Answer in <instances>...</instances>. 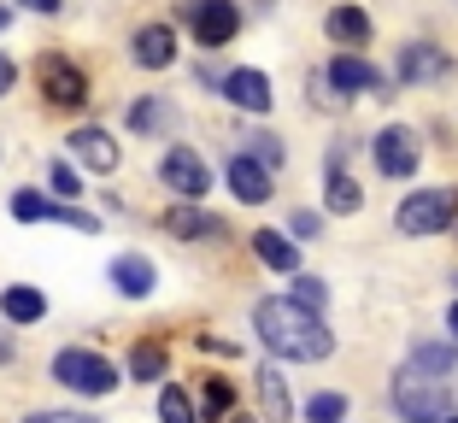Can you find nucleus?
<instances>
[{
    "label": "nucleus",
    "instance_id": "obj_35",
    "mask_svg": "<svg viewBox=\"0 0 458 423\" xmlns=\"http://www.w3.org/2000/svg\"><path fill=\"white\" fill-rule=\"evenodd\" d=\"M30 13H59V0H24Z\"/></svg>",
    "mask_w": 458,
    "mask_h": 423
},
{
    "label": "nucleus",
    "instance_id": "obj_4",
    "mask_svg": "<svg viewBox=\"0 0 458 423\" xmlns=\"http://www.w3.org/2000/svg\"><path fill=\"white\" fill-rule=\"evenodd\" d=\"M54 376L71 394H112V388H118V370L100 353H89V347H65V353L54 359Z\"/></svg>",
    "mask_w": 458,
    "mask_h": 423
},
{
    "label": "nucleus",
    "instance_id": "obj_25",
    "mask_svg": "<svg viewBox=\"0 0 458 423\" xmlns=\"http://www.w3.org/2000/svg\"><path fill=\"white\" fill-rule=\"evenodd\" d=\"M159 123H171V106H165L159 95H148V100L130 106V130H159Z\"/></svg>",
    "mask_w": 458,
    "mask_h": 423
},
{
    "label": "nucleus",
    "instance_id": "obj_6",
    "mask_svg": "<svg viewBox=\"0 0 458 423\" xmlns=\"http://www.w3.org/2000/svg\"><path fill=\"white\" fill-rule=\"evenodd\" d=\"M182 18H189V30H194V41H200V47H224V41L242 30L235 0H189V6H182Z\"/></svg>",
    "mask_w": 458,
    "mask_h": 423
},
{
    "label": "nucleus",
    "instance_id": "obj_9",
    "mask_svg": "<svg viewBox=\"0 0 458 423\" xmlns=\"http://www.w3.org/2000/svg\"><path fill=\"white\" fill-rule=\"evenodd\" d=\"M377 165H382V177H418V136L405 130V123H388L377 141Z\"/></svg>",
    "mask_w": 458,
    "mask_h": 423
},
{
    "label": "nucleus",
    "instance_id": "obj_30",
    "mask_svg": "<svg viewBox=\"0 0 458 423\" xmlns=\"http://www.w3.org/2000/svg\"><path fill=\"white\" fill-rule=\"evenodd\" d=\"M247 141H253L259 165H283V141H276V136H247Z\"/></svg>",
    "mask_w": 458,
    "mask_h": 423
},
{
    "label": "nucleus",
    "instance_id": "obj_15",
    "mask_svg": "<svg viewBox=\"0 0 458 423\" xmlns=\"http://www.w3.org/2000/svg\"><path fill=\"white\" fill-rule=\"evenodd\" d=\"M130 54H135V65H148V71H165V65L176 59V36H171L165 24H148V30H135Z\"/></svg>",
    "mask_w": 458,
    "mask_h": 423
},
{
    "label": "nucleus",
    "instance_id": "obj_12",
    "mask_svg": "<svg viewBox=\"0 0 458 423\" xmlns=\"http://www.w3.org/2000/svg\"><path fill=\"white\" fill-rule=\"evenodd\" d=\"M165 230H171L176 241H212V235H224V218H212V212H200L194 200H182V206L165 212Z\"/></svg>",
    "mask_w": 458,
    "mask_h": 423
},
{
    "label": "nucleus",
    "instance_id": "obj_5",
    "mask_svg": "<svg viewBox=\"0 0 458 423\" xmlns=\"http://www.w3.org/2000/svg\"><path fill=\"white\" fill-rule=\"evenodd\" d=\"M36 82H41V95L54 100V106H82V100H89V77H82V65L65 59V54H41L36 59Z\"/></svg>",
    "mask_w": 458,
    "mask_h": 423
},
{
    "label": "nucleus",
    "instance_id": "obj_28",
    "mask_svg": "<svg viewBox=\"0 0 458 423\" xmlns=\"http://www.w3.org/2000/svg\"><path fill=\"white\" fill-rule=\"evenodd\" d=\"M306 411H311V423H341V418H347V400H341V394H318Z\"/></svg>",
    "mask_w": 458,
    "mask_h": 423
},
{
    "label": "nucleus",
    "instance_id": "obj_36",
    "mask_svg": "<svg viewBox=\"0 0 458 423\" xmlns=\"http://www.w3.org/2000/svg\"><path fill=\"white\" fill-rule=\"evenodd\" d=\"M446 329H453V335H458V306H453V317H446Z\"/></svg>",
    "mask_w": 458,
    "mask_h": 423
},
{
    "label": "nucleus",
    "instance_id": "obj_34",
    "mask_svg": "<svg viewBox=\"0 0 458 423\" xmlns=\"http://www.w3.org/2000/svg\"><path fill=\"white\" fill-rule=\"evenodd\" d=\"M13 77H18V71H13V59H0V95L13 89Z\"/></svg>",
    "mask_w": 458,
    "mask_h": 423
},
{
    "label": "nucleus",
    "instance_id": "obj_17",
    "mask_svg": "<svg viewBox=\"0 0 458 423\" xmlns=\"http://www.w3.org/2000/svg\"><path fill=\"white\" fill-rule=\"evenodd\" d=\"M329 82H335L341 95H359V89H370V95H377V89H382L377 65H370V59H359V54H341L335 65H329Z\"/></svg>",
    "mask_w": 458,
    "mask_h": 423
},
{
    "label": "nucleus",
    "instance_id": "obj_22",
    "mask_svg": "<svg viewBox=\"0 0 458 423\" xmlns=\"http://www.w3.org/2000/svg\"><path fill=\"white\" fill-rule=\"evenodd\" d=\"M259 400H265V418L270 423H288V383L276 376V370H265V376H259Z\"/></svg>",
    "mask_w": 458,
    "mask_h": 423
},
{
    "label": "nucleus",
    "instance_id": "obj_33",
    "mask_svg": "<svg viewBox=\"0 0 458 423\" xmlns=\"http://www.w3.org/2000/svg\"><path fill=\"white\" fill-rule=\"evenodd\" d=\"M294 235H318V212H294V224H288Z\"/></svg>",
    "mask_w": 458,
    "mask_h": 423
},
{
    "label": "nucleus",
    "instance_id": "obj_32",
    "mask_svg": "<svg viewBox=\"0 0 458 423\" xmlns=\"http://www.w3.org/2000/svg\"><path fill=\"white\" fill-rule=\"evenodd\" d=\"M24 423H95V418H82V411H36Z\"/></svg>",
    "mask_w": 458,
    "mask_h": 423
},
{
    "label": "nucleus",
    "instance_id": "obj_11",
    "mask_svg": "<svg viewBox=\"0 0 458 423\" xmlns=\"http://www.w3.org/2000/svg\"><path fill=\"white\" fill-rule=\"evenodd\" d=\"M71 159L106 177V171H118V159H123V153H118V141H112L106 130H95V123H89V130H71Z\"/></svg>",
    "mask_w": 458,
    "mask_h": 423
},
{
    "label": "nucleus",
    "instance_id": "obj_23",
    "mask_svg": "<svg viewBox=\"0 0 458 423\" xmlns=\"http://www.w3.org/2000/svg\"><path fill=\"white\" fill-rule=\"evenodd\" d=\"M359 206H364L359 182H352L347 171H335V177H329V212H341V218H352V212H359Z\"/></svg>",
    "mask_w": 458,
    "mask_h": 423
},
{
    "label": "nucleus",
    "instance_id": "obj_19",
    "mask_svg": "<svg viewBox=\"0 0 458 423\" xmlns=\"http://www.w3.org/2000/svg\"><path fill=\"white\" fill-rule=\"evenodd\" d=\"M0 312L13 317V324H41L47 300H41V288H6V294H0Z\"/></svg>",
    "mask_w": 458,
    "mask_h": 423
},
{
    "label": "nucleus",
    "instance_id": "obj_16",
    "mask_svg": "<svg viewBox=\"0 0 458 423\" xmlns=\"http://www.w3.org/2000/svg\"><path fill=\"white\" fill-rule=\"evenodd\" d=\"M446 71H453V59H446L441 47H429V41L400 47V77L405 82H429V77H446Z\"/></svg>",
    "mask_w": 458,
    "mask_h": 423
},
{
    "label": "nucleus",
    "instance_id": "obj_18",
    "mask_svg": "<svg viewBox=\"0 0 458 423\" xmlns=\"http://www.w3.org/2000/svg\"><path fill=\"white\" fill-rule=\"evenodd\" d=\"M329 36H335L341 47H364V41H370V13H364V6H335V13H329Z\"/></svg>",
    "mask_w": 458,
    "mask_h": 423
},
{
    "label": "nucleus",
    "instance_id": "obj_31",
    "mask_svg": "<svg viewBox=\"0 0 458 423\" xmlns=\"http://www.w3.org/2000/svg\"><path fill=\"white\" fill-rule=\"evenodd\" d=\"M47 182H54V189H59V194H77V171H71V165H65V159H59V165H54V171H47Z\"/></svg>",
    "mask_w": 458,
    "mask_h": 423
},
{
    "label": "nucleus",
    "instance_id": "obj_24",
    "mask_svg": "<svg viewBox=\"0 0 458 423\" xmlns=\"http://www.w3.org/2000/svg\"><path fill=\"white\" fill-rule=\"evenodd\" d=\"M453 365H458L453 347H418V353H411V370H418V376H446Z\"/></svg>",
    "mask_w": 458,
    "mask_h": 423
},
{
    "label": "nucleus",
    "instance_id": "obj_20",
    "mask_svg": "<svg viewBox=\"0 0 458 423\" xmlns=\"http://www.w3.org/2000/svg\"><path fill=\"white\" fill-rule=\"evenodd\" d=\"M253 253L270 265V271H294V259H300V253H294V241H283L276 230H259V235H253Z\"/></svg>",
    "mask_w": 458,
    "mask_h": 423
},
{
    "label": "nucleus",
    "instance_id": "obj_27",
    "mask_svg": "<svg viewBox=\"0 0 458 423\" xmlns=\"http://www.w3.org/2000/svg\"><path fill=\"white\" fill-rule=\"evenodd\" d=\"M159 418L165 423H194V400L182 394V388H165L159 394Z\"/></svg>",
    "mask_w": 458,
    "mask_h": 423
},
{
    "label": "nucleus",
    "instance_id": "obj_8",
    "mask_svg": "<svg viewBox=\"0 0 458 423\" xmlns=\"http://www.w3.org/2000/svg\"><path fill=\"white\" fill-rule=\"evenodd\" d=\"M159 177H165V189L182 194V200H200V194L212 189V171H206V159L194 148H171L159 159Z\"/></svg>",
    "mask_w": 458,
    "mask_h": 423
},
{
    "label": "nucleus",
    "instance_id": "obj_10",
    "mask_svg": "<svg viewBox=\"0 0 458 423\" xmlns=\"http://www.w3.org/2000/svg\"><path fill=\"white\" fill-rule=\"evenodd\" d=\"M224 177H229V194L242 206H265L270 200V165H259L253 153H235V159L224 165Z\"/></svg>",
    "mask_w": 458,
    "mask_h": 423
},
{
    "label": "nucleus",
    "instance_id": "obj_13",
    "mask_svg": "<svg viewBox=\"0 0 458 423\" xmlns=\"http://www.w3.org/2000/svg\"><path fill=\"white\" fill-rule=\"evenodd\" d=\"M224 95H229V106H242V112H270V77L253 71V65H242V71H229Z\"/></svg>",
    "mask_w": 458,
    "mask_h": 423
},
{
    "label": "nucleus",
    "instance_id": "obj_26",
    "mask_svg": "<svg viewBox=\"0 0 458 423\" xmlns=\"http://www.w3.org/2000/svg\"><path fill=\"white\" fill-rule=\"evenodd\" d=\"M229 406H235V394H229V383H224V376H206V394H200V411H206V418H229Z\"/></svg>",
    "mask_w": 458,
    "mask_h": 423
},
{
    "label": "nucleus",
    "instance_id": "obj_14",
    "mask_svg": "<svg viewBox=\"0 0 458 423\" xmlns=\"http://www.w3.org/2000/svg\"><path fill=\"white\" fill-rule=\"evenodd\" d=\"M112 288L130 294V300H148L153 294V259L148 253H123V259H112Z\"/></svg>",
    "mask_w": 458,
    "mask_h": 423
},
{
    "label": "nucleus",
    "instance_id": "obj_2",
    "mask_svg": "<svg viewBox=\"0 0 458 423\" xmlns=\"http://www.w3.org/2000/svg\"><path fill=\"white\" fill-rule=\"evenodd\" d=\"M394 406L405 423H453V394L441 388V376H418L411 365L394 376Z\"/></svg>",
    "mask_w": 458,
    "mask_h": 423
},
{
    "label": "nucleus",
    "instance_id": "obj_1",
    "mask_svg": "<svg viewBox=\"0 0 458 423\" xmlns=\"http://www.w3.org/2000/svg\"><path fill=\"white\" fill-rule=\"evenodd\" d=\"M253 324H259V342L276 359H329V347H335L324 317L300 300H259Z\"/></svg>",
    "mask_w": 458,
    "mask_h": 423
},
{
    "label": "nucleus",
    "instance_id": "obj_3",
    "mask_svg": "<svg viewBox=\"0 0 458 423\" xmlns=\"http://www.w3.org/2000/svg\"><path fill=\"white\" fill-rule=\"evenodd\" d=\"M458 218V194L453 189H418L400 200V235H441Z\"/></svg>",
    "mask_w": 458,
    "mask_h": 423
},
{
    "label": "nucleus",
    "instance_id": "obj_7",
    "mask_svg": "<svg viewBox=\"0 0 458 423\" xmlns=\"http://www.w3.org/2000/svg\"><path fill=\"white\" fill-rule=\"evenodd\" d=\"M13 218H18V224H71V230L95 235V218H89V212H77V206H59V200H47V194H36V189H18V194H13Z\"/></svg>",
    "mask_w": 458,
    "mask_h": 423
},
{
    "label": "nucleus",
    "instance_id": "obj_37",
    "mask_svg": "<svg viewBox=\"0 0 458 423\" xmlns=\"http://www.w3.org/2000/svg\"><path fill=\"white\" fill-rule=\"evenodd\" d=\"M6 18H13V13H6V6H0V30H6Z\"/></svg>",
    "mask_w": 458,
    "mask_h": 423
},
{
    "label": "nucleus",
    "instance_id": "obj_29",
    "mask_svg": "<svg viewBox=\"0 0 458 423\" xmlns=\"http://www.w3.org/2000/svg\"><path fill=\"white\" fill-rule=\"evenodd\" d=\"M294 300H300V306H311V312H318V306L329 300V288H324V276H300V283H294Z\"/></svg>",
    "mask_w": 458,
    "mask_h": 423
},
{
    "label": "nucleus",
    "instance_id": "obj_21",
    "mask_svg": "<svg viewBox=\"0 0 458 423\" xmlns=\"http://www.w3.org/2000/svg\"><path fill=\"white\" fill-rule=\"evenodd\" d=\"M165 365H171V359H165V347H159V342L130 347V376H135V383H153V376H165Z\"/></svg>",
    "mask_w": 458,
    "mask_h": 423
}]
</instances>
